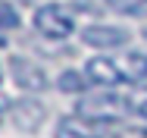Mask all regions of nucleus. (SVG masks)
Here are the masks:
<instances>
[{
  "label": "nucleus",
  "instance_id": "f257e3e1",
  "mask_svg": "<svg viewBox=\"0 0 147 138\" xmlns=\"http://www.w3.org/2000/svg\"><path fill=\"white\" fill-rule=\"evenodd\" d=\"M91 85L116 88V85H141L147 82V54L122 50V54H100L91 56L82 69Z\"/></svg>",
  "mask_w": 147,
  "mask_h": 138
},
{
  "label": "nucleus",
  "instance_id": "f03ea898",
  "mask_svg": "<svg viewBox=\"0 0 147 138\" xmlns=\"http://www.w3.org/2000/svg\"><path fill=\"white\" fill-rule=\"evenodd\" d=\"M75 110H78V116H85L97 126H107V122H116L119 116H125L131 110V101L119 91H91L78 101Z\"/></svg>",
  "mask_w": 147,
  "mask_h": 138
},
{
  "label": "nucleus",
  "instance_id": "7ed1b4c3",
  "mask_svg": "<svg viewBox=\"0 0 147 138\" xmlns=\"http://www.w3.org/2000/svg\"><path fill=\"white\" fill-rule=\"evenodd\" d=\"M34 28L50 41H63L75 31V16L63 3H44L34 10Z\"/></svg>",
  "mask_w": 147,
  "mask_h": 138
},
{
  "label": "nucleus",
  "instance_id": "20e7f679",
  "mask_svg": "<svg viewBox=\"0 0 147 138\" xmlns=\"http://www.w3.org/2000/svg\"><path fill=\"white\" fill-rule=\"evenodd\" d=\"M9 75H13V82L19 85L22 91H44L47 88V75H44V69L38 66V63H31L25 56H13L9 60Z\"/></svg>",
  "mask_w": 147,
  "mask_h": 138
},
{
  "label": "nucleus",
  "instance_id": "39448f33",
  "mask_svg": "<svg viewBox=\"0 0 147 138\" xmlns=\"http://www.w3.org/2000/svg\"><path fill=\"white\" fill-rule=\"evenodd\" d=\"M82 41L88 47H97V50H116L128 41V31L116 25H88L82 31Z\"/></svg>",
  "mask_w": 147,
  "mask_h": 138
},
{
  "label": "nucleus",
  "instance_id": "423d86ee",
  "mask_svg": "<svg viewBox=\"0 0 147 138\" xmlns=\"http://www.w3.org/2000/svg\"><path fill=\"white\" fill-rule=\"evenodd\" d=\"M57 138H103V129L85 116H63L57 122Z\"/></svg>",
  "mask_w": 147,
  "mask_h": 138
},
{
  "label": "nucleus",
  "instance_id": "0eeeda50",
  "mask_svg": "<svg viewBox=\"0 0 147 138\" xmlns=\"http://www.w3.org/2000/svg\"><path fill=\"white\" fill-rule=\"evenodd\" d=\"M41 119H44V107H38L34 101H22V104H16V122H19L22 129H34V126H41Z\"/></svg>",
  "mask_w": 147,
  "mask_h": 138
},
{
  "label": "nucleus",
  "instance_id": "6e6552de",
  "mask_svg": "<svg viewBox=\"0 0 147 138\" xmlns=\"http://www.w3.org/2000/svg\"><path fill=\"white\" fill-rule=\"evenodd\" d=\"M59 91H69V94H75V91H85V85H88V75L85 72H75V69H66L63 75L57 79Z\"/></svg>",
  "mask_w": 147,
  "mask_h": 138
},
{
  "label": "nucleus",
  "instance_id": "1a4fd4ad",
  "mask_svg": "<svg viewBox=\"0 0 147 138\" xmlns=\"http://www.w3.org/2000/svg\"><path fill=\"white\" fill-rule=\"evenodd\" d=\"M119 16H147V0H107Z\"/></svg>",
  "mask_w": 147,
  "mask_h": 138
},
{
  "label": "nucleus",
  "instance_id": "9d476101",
  "mask_svg": "<svg viewBox=\"0 0 147 138\" xmlns=\"http://www.w3.org/2000/svg\"><path fill=\"white\" fill-rule=\"evenodd\" d=\"M16 25H19V13L6 0H0V28H16Z\"/></svg>",
  "mask_w": 147,
  "mask_h": 138
},
{
  "label": "nucleus",
  "instance_id": "9b49d317",
  "mask_svg": "<svg viewBox=\"0 0 147 138\" xmlns=\"http://www.w3.org/2000/svg\"><path fill=\"white\" fill-rule=\"evenodd\" d=\"M131 113L141 116V119H147V88H144V91H138V94L131 97Z\"/></svg>",
  "mask_w": 147,
  "mask_h": 138
},
{
  "label": "nucleus",
  "instance_id": "f8f14e48",
  "mask_svg": "<svg viewBox=\"0 0 147 138\" xmlns=\"http://www.w3.org/2000/svg\"><path fill=\"white\" fill-rule=\"evenodd\" d=\"M144 35H147V28H144Z\"/></svg>",
  "mask_w": 147,
  "mask_h": 138
}]
</instances>
